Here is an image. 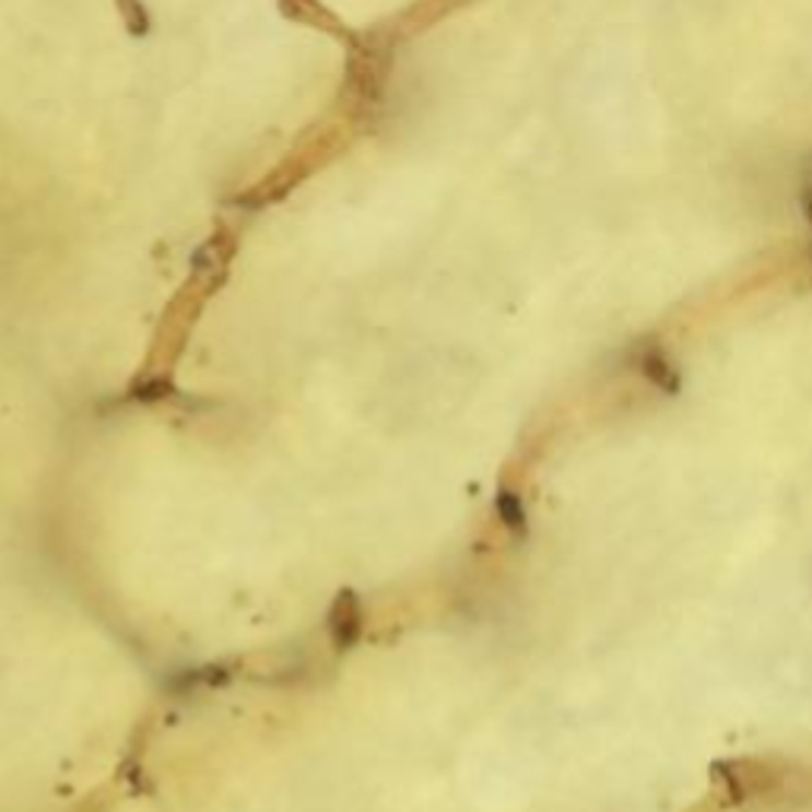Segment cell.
I'll use <instances>...</instances> for the list:
<instances>
[{
    "mask_svg": "<svg viewBox=\"0 0 812 812\" xmlns=\"http://www.w3.org/2000/svg\"><path fill=\"white\" fill-rule=\"evenodd\" d=\"M340 143H343V133H340V128L321 130L315 146H302V150H295L293 156L280 165L273 175H267L258 188H251V191L245 195V200H251V207H260V203H267V200H280V197H286V191L295 188V185H298V181L311 172V168H318V165L325 163L327 156H333V150H337Z\"/></svg>",
    "mask_w": 812,
    "mask_h": 812,
    "instance_id": "1",
    "label": "cell"
},
{
    "mask_svg": "<svg viewBox=\"0 0 812 812\" xmlns=\"http://www.w3.org/2000/svg\"><path fill=\"white\" fill-rule=\"evenodd\" d=\"M362 603H358L356 593H340L330 607V616H327V632H330V642L337 650H350L362 638Z\"/></svg>",
    "mask_w": 812,
    "mask_h": 812,
    "instance_id": "2",
    "label": "cell"
},
{
    "mask_svg": "<svg viewBox=\"0 0 812 812\" xmlns=\"http://www.w3.org/2000/svg\"><path fill=\"white\" fill-rule=\"evenodd\" d=\"M283 13L290 20H295V23H305V26H315V30H325V33H333L353 42V35L346 33V26L333 13H327L318 0H283Z\"/></svg>",
    "mask_w": 812,
    "mask_h": 812,
    "instance_id": "3",
    "label": "cell"
},
{
    "mask_svg": "<svg viewBox=\"0 0 812 812\" xmlns=\"http://www.w3.org/2000/svg\"><path fill=\"white\" fill-rule=\"evenodd\" d=\"M495 511H498V518H502V523H505L508 530H515V533H523V530H527V511H523V502H520V495H515L511 489H502V492H498V498H495Z\"/></svg>",
    "mask_w": 812,
    "mask_h": 812,
    "instance_id": "4",
    "label": "cell"
}]
</instances>
